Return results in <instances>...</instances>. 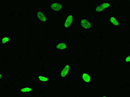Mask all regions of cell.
Returning a JSON list of instances; mask_svg holds the SVG:
<instances>
[{
    "instance_id": "6da1fadb",
    "label": "cell",
    "mask_w": 130,
    "mask_h": 97,
    "mask_svg": "<svg viewBox=\"0 0 130 97\" xmlns=\"http://www.w3.org/2000/svg\"><path fill=\"white\" fill-rule=\"evenodd\" d=\"M73 13L72 11L66 15L62 23L61 26L64 28H68L71 26L73 19Z\"/></svg>"
},
{
    "instance_id": "7a4b0ae2",
    "label": "cell",
    "mask_w": 130,
    "mask_h": 97,
    "mask_svg": "<svg viewBox=\"0 0 130 97\" xmlns=\"http://www.w3.org/2000/svg\"><path fill=\"white\" fill-rule=\"evenodd\" d=\"M66 4V1H56L52 3L50 5V7L54 11L58 12L62 10V9Z\"/></svg>"
},
{
    "instance_id": "3957f363",
    "label": "cell",
    "mask_w": 130,
    "mask_h": 97,
    "mask_svg": "<svg viewBox=\"0 0 130 97\" xmlns=\"http://www.w3.org/2000/svg\"><path fill=\"white\" fill-rule=\"evenodd\" d=\"M80 24L81 26L85 29H90L91 27V22L86 17H83L81 19Z\"/></svg>"
},
{
    "instance_id": "277c9868",
    "label": "cell",
    "mask_w": 130,
    "mask_h": 97,
    "mask_svg": "<svg viewBox=\"0 0 130 97\" xmlns=\"http://www.w3.org/2000/svg\"><path fill=\"white\" fill-rule=\"evenodd\" d=\"M110 4L108 3H104L97 6L95 8V10L97 12H101L105 9L110 7Z\"/></svg>"
},
{
    "instance_id": "5b68a950",
    "label": "cell",
    "mask_w": 130,
    "mask_h": 97,
    "mask_svg": "<svg viewBox=\"0 0 130 97\" xmlns=\"http://www.w3.org/2000/svg\"><path fill=\"white\" fill-rule=\"evenodd\" d=\"M70 70V66L69 64H66V65L64 66L63 70H62L60 73V76L61 77L64 78L66 76L68 73H69V71Z\"/></svg>"
},
{
    "instance_id": "8992f818",
    "label": "cell",
    "mask_w": 130,
    "mask_h": 97,
    "mask_svg": "<svg viewBox=\"0 0 130 97\" xmlns=\"http://www.w3.org/2000/svg\"><path fill=\"white\" fill-rule=\"evenodd\" d=\"M67 48V45L65 42H62L57 44L56 46V51H60L66 49Z\"/></svg>"
},
{
    "instance_id": "52a82bcc",
    "label": "cell",
    "mask_w": 130,
    "mask_h": 97,
    "mask_svg": "<svg viewBox=\"0 0 130 97\" xmlns=\"http://www.w3.org/2000/svg\"><path fill=\"white\" fill-rule=\"evenodd\" d=\"M37 17L39 19L40 21L42 22H45L47 21V18L45 17L44 14L42 12L39 11H38L37 13Z\"/></svg>"
},
{
    "instance_id": "ba28073f",
    "label": "cell",
    "mask_w": 130,
    "mask_h": 97,
    "mask_svg": "<svg viewBox=\"0 0 130 97\" xmlns=\"http://www.w3.org/2000/svg\"><path fill=\"white\" fill-rule=\"evenodd\" d=\"M82 77L84 82L86 83H89L91 81V77L90 75L87 73H83Z\"/></svg>"
},
{
    "instance_id": "9c48e42d",
    "label": "cell",
    "mask_w": 130,
    "mask_h": 97,
    "mask_svg": "<svg viewBox=\"0 0 130 97\" xmlns=\"http://www.w3.org/2000/svg\"><path fill=\"white\" fill-rule=\"evenodd\" d=\"M109 21L110 22L111 24L112 25L115 27H118L119 26V23L118 22L116 18L114 17H111Z\"/></svg>"
},
{
    "instance_id": "30bf717a",
    "label": "cell",
    "mask_w": 130,
    "mask_h": 97,
    "mask_svg": "<svg viewBox=\"0 0 130 97\" xmlns=\"http://www.w3.org/2000/svg\"><path fill=\"white\" fill-rule=\"evenodd\" d=\"M38 78L40 81H41L43 82H46L47 81H48V79L47 78L44 77L43 76H41V75L39 76Z\"/></svg>"
},
{
    "instance_id": "8fae6325",
    "label": "cell",
    "mask_w": 130,
    "mask_h": 97,
    "mask_svg": "<svg viewBox=\"0 0 130 97\" xmlns=\"http://www.w3.org/2000/svg\"><path fill=\"white\" fill-rule=\"evenodd\" d=\"M32 91V89L29 87L24 88L20 89V91L22 92H28Z\"/></svg>"
},
{
    "instance_id": "7c38bea8",
    "label": "cell",
    "mask_w": 130,
    "mask_h": 97,
    "mask_svg": "<svg viewBox=\"0 0 130 97\" xmlns=\"http://www.w3.org/2000/svg\"><path fill=\"white\" fill-rule=\"evenodd\" d=\"M9 41V38L7 37H5L3 38L2 40V44H5Z\"/></svg>"
},
{
    "instance_id": "4fadbf2b",
    "label": "cell",
    "mask_w": 130,
    "mask_h": 97,
    "mask_svg": "<svg viewBox=\"0 0 130 97\" xmlns=\"http://www.w3.org/2000/svg\"><path fill=\"white\" fill-rule=\"evenodd\" d=\"M130 61V56L129 55L125 59V62H127V63H129Z\"/></svg>"
},
{
    "instance_id": "5bb4252c",
    "label": "cell",
    "mask_w": 130,
    "mask_h": 97,
    "mask_svg": "<svg viewBox=\"0 0 130 97\" xmlns=\"http://www.w3.org/2000/svg\"><path fill=\"white\" fill-rule=\"evenodd\" d=\"M1 74H0V79H1Z\"/></svg>"
},
{
    "instance_id": "9a60e30c",
    "label": "cell",
    "mask_w": 130,
    "mask_h": 97,
    "mask_svg": "<svg viewBox=\"0 0 130 97\" xmlns=\"http://www.w3.org/2000/svg\"><path fill=\"white\" fill-rule=\"evenodd\" d=\"M106 97V96H103V97Z\"/></svg>"
}]
</instances>
